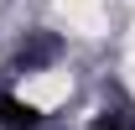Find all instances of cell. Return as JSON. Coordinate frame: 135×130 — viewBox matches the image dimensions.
I'll return each instance as SVG.
<instances>
[{"label": "cell", "instance_id": "6da1fadb", "mask_svg": "<svg viewBox=\"0 0 135 130\" xmlns=\"http://www.w3.org/2000/svg\"><path fill=\"white\" fill-rule=\"evenodd\" d=\"M0 130H42V109H31L11 89H0Z\"/></svg>", "mask_w": 135, "mask_h": 130}, {"label": "cell", "instance_id": "7a4b0ae2", "mask_svg": "<svg viewBox=\"0 0 135 130\" xmlns=\"http://www.w3.org/2000/svg\"><path fill=\"white\" fill-rule=\"evenodd\" d=\"M52 57H57V36H31V42L21 47V57H16V68H47Z\"/></svg>", "mask_w": 135, "mask_h": 130}, {"label": "cell", "instance_id": "3957f363", "mask_svg": "<svg viewBox=\"0 0 135 130\" xmlns=\"http://www.w3.org/2000/svg\"><path fill=\"white\" fill-rule=\"evenodd\" d=\"M94 130H135V120H130V114H104Z\"/></svg>", "mask_w": 135, "mask_h": 130}]
</instances>
